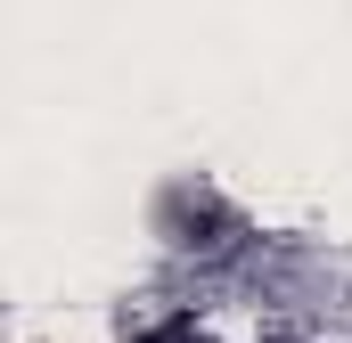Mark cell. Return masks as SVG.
I'll use <instances>...</instances> for the list:
<instances>
[{"mask_svg":"<svg viewBox=\"0 0 352 343\" xmlns=\"http://www.w3.org/2000/svg\"><path fill=\"white\" fill-rule=\"evenodd\" d=\"M140 343H205V327H197V319H156Z\"/></svg>","mask_w":352,"mask_h":343,"instance_id":"cell-1","label":"cell"}]
</instances>
